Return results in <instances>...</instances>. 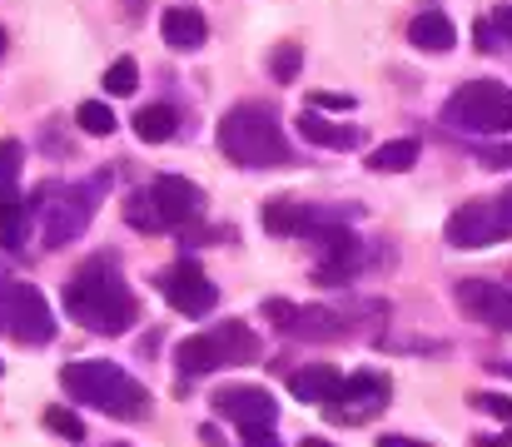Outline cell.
Wrapping results in <instances>:
<instances>
[{"label":"cell","instance_id":"1","mask_svg":"<svg viewBox=\"0 0 512 447\" xmlns=\"http://www.w3.org/2000/svg\"><path fill=\"white\" fill-rule=\"evenodd\" d=\"M65 313H70L80 328L100 333V338H120V333L135 328L140 298L130 294V284L120 279V269H115L110 254H95V259L80 264L75 279L65 284Z\"/></svg>","mask_w":512,"mask_h":447},{"label":"cell","instance_id":"2","mask_svg":"<svg viewBox=\"0 0 512 447\" xmlns=\"http://www.w3.org/2000/svg\"><path fill=\"white\" fill-rule=\"evenodd\" d=\"M60 383L75 403L105 413V418H120V423H135L150 413V388L140 378H130L120 363H105V358H90V363H65L60 368Z\"/></svg>","mask_w":512,"mask_h":447},{"label":"cell","instance_id":"3","mask_svg":"<svg viewBox=\"0 0 512 447\" xmlns=\"http://www.w3.org/2000/svg\"><path fill=\"white\" fill-rule=\"evenodd\" d=\"M105 189H110V174H90V179H75V184H40L30 214L40 224L45 249H65L70 239H80L85 224L95 219Z\"/></svg>","mask_w":512,"mask_h":447},{"label":"cell","instance_id":"4","mask_svg":"<svg viewBox=\"0 0 512 447\" xmlns=\"http://www.w3.org/2000/svg\"><path fill=\"white\" fill-rule=\"evenodd\" d=\"M219 149L244 169H274V164L294 159V149L284 140V125L269 105H234L219 120Z\"/></svg>","mask_w":512,"mask_h":447},{"label":"cell","instance_id":"5","mask_svg":"<svg viewBox=\"0 0 512 447\" xmlns=\"http://www.w3.org/2000/svg\"><path fill=\"white\" fill-rule=\"evenodd\" d=\"M199 209H204V194H199L194 179H184V174H160V179H150L145 189H135V194L125 199V224L140 229V234H160V229H184V224H194Z\"/></svg>","mask_w":512,"mask_h":447},{"label":"cell","instance_id":"6","mask_svg":"<svg viewBox=\"0 0 512 447\" xmlns=\"http://www.w3.org/2000/svg\"><path fill=\"white\" fill-rule=\"evenodd\" d=\"M259 353H264L259 333H254L249 323H239V318H224V323H214L209 333L184 338V343L174 348V363H179L184 378H204V373H219V368L259 363Z\"/></svg>","mask_w":512,"mask_h":447},{"label":"cell","instance_id":"7","mask_svg":"<svg viewBox=\"0 0 512 447\" xmlns=\"http://www.w3.org/2000/svg\"><path fill=\"white\" fill-rule=\"evenodd\" d=\"M443 120L453 130L468 135H508L512 130V90L503 80H468L463 90H453V100L443 105Z\"/></svg>","mask_w":512,"mask_h":447},{"label":"cell","instance_id":"8","mask_svg":"<svg viewBox=\"0 0 512 447\" xmlns=\"http://www.w3.org/2000/svg\"><path fill=\"white\" fill-rule=\"evenodd\" d=\"M0 333L25 343V348H45L55 338L50 298L25 279H0Z\"/></svg>","mask_w":512,"mask_h":447},{"label":"cell","instance_id":"9","mask_svg":"<svg viewBox=\"0 0 512 447\" xmlns=\"http://www.w3.org/2000/svg\"><path fill=\"white\" fill-rule=\"evenodd\" d=\"M20 169H25L20 140H0V244H10V249H20V239L30 229V204L20 194Z\"/></svg>","mask_w":512,"mask_h":447},{"label":"cell","instance_id":"10","mask_svg":"<svg viewBox=\"0 0 512 447\" xmlns=\"http://www.w3.org/2000/svg\"><path fill=\"white\" fill-rule=\"evenodd\" d=\"M155 289L165 294L174 313H184V318H204V313H214V303H219V289L204 279V269L194 264V259H179L170 269H160L155 274Z\"/></svg>","mask_w":512,"mask_h":447},{"label":"cell","instance_id":"11","mask_svg":"<svg viewBox=\"0 0 512 447\" xmlns=\"http://www.w3.org/2000/svg\"><path fill=\"white\" fill-rule=\"evenodd\" d=\"M388 378L378 373V368H363V373H353V378H343L339 398L334 403H324V413L334 418V423H373L383 408H388Z\"/></svg>","mask_w":512,"mask_h":447},{"label":"cell","instance_id":"12","mask_svg":"<svg viewBox=\"0 0 512 447\" xmlns=\"http://www.w3.org/2000/svg\"><path fill=\"white\" fill-rule=\"evenodd\" d=\"M458 303L468 318L498 328V333H512V289L493 284V279H463L458 284Z\"/></svg>","mask_w":512,"mask_h":447},{"label":"cell","instance_id":"13","mask_svg":"<svg viewBox=\"0 0 512 447\" xmlns=\"http://www.w3.org/2000/svg\"><path fill=\"white\" fill-rule=\"evenodd\" d=\"M443 239H448L453 249H483V244H498L503 234H498V219H493V199H488V204H483V199L458 204V209L448 214Z\"/></svg>","mask_w":512,"mask_h":447},{"label":"cell","instance_id":"14","mask_svg":"<svg viewBox=\"0 0 512 447\" xmlns=\"http://www.w3.org/2000/svg\"><path fill=\"white\" fill-rule=\"evenodd\" d=\"M214 408L239 428H274V418H279V403L269 398V388H219Z\"/></svg>","mask_w":512,"mask_h":447},{"label":"cell","instance_id":"15","mask_svg":"<svg viewBox=\"0 0 512 447\" xmlns=\"http://www.w3.org/2000/svg\"><path fill=\"white\" fill-rule=\"evenodd\" d=\"M319 244H324V264H319V284H348L358 269H363V244L348 234V229H319Z\"/></svg>","mask_w":512,"mask_h":447},{"label":"cell","instance_id":"16","mask_svg":"<svg viewBox=\"0 0 512 447\" xmlns=\"http://www.w3.org/2000/svg\"><path fill=\"white\" fill-rule=\"evenodd\" d=\"M264 229H269L274 239H309V234L324 229V214L309 209V204H294V199H274V204L264 209Z\"/></svg>","mask_w":512,"mask_h":447},{"label":"cell","instance_id":"17","mask_svg":"<svg viewBox=\"0 0 512 447\" xmlns=\"http://www.w3.org/2000/svg\"><path fill=\"white\" fill-rule=\"evenodd\" d=\"M289 388H294V398L299 403H314V408H324V403H334L343 388V373L334 363H309V368H299L294 378H289Z\"/></svg>","mask_w":512,"mask_h":447},{"label":"cell","instance_id":"18","mask_svg":"<svg viewBox=\"0 0 512 447\" xmlns=\"http://www.w3.org/2000/svg\"><path fill=\"white\" fill-rule=\"evenodd\" d=\"M284 333H294V338H304V343H319V338H343L348 323H343L334 308H299V303H294Z\"/></svg>","mask_w":512,"mask_h":447},{"label":"cell","instance_id":"19","mask_svg":"<svg viewBox=\"0 0 512 447\" xmlns=\"http://www.w3.org/2000/svg\"><path fill=\"white\" fill-rule=\"evenodd\" d=\"M160 30H165V40H170L174 50H199L209 40V20L199 10H189V5H170L165 20H160Z\"/></svg>","mask_w":512,"mask_h":447},{"label":"cell","instance_id":"20","mask_svg":"<svg viewBox=\"0 0 512 447\" xmlns=\"http://www.w3.org/2000/svg\"><path fill=\"white\" fill-rule=\"evenodd\" d=\"M453 20L443 15V10H423V15H413V25H408V40L418 45V50H428V55H448L453 50Z\"/></svg>","mask_w":512,"mask_h":447},{"label":"cell","instance_id":"21","mask_svg":"<svg viewBox=\"0 0 512 447\" xmlns=\"http://www.w3.org/2000/svg\"><path fill=\"white\" fill-rule=\"evenodd\" d=\"M299 135L319 149H353L358 145V130H353V125H334V120H324L319 110H304V115H299Z\"/></svg>","mask_w":512,"mask_h":447},{"label":"cell","instance_id":"22","mask_svg":"<svg viewBox=\"0 0 512 447\" xmlns=\"http://www.w3.org/2000/svg\"><path fill=\"white\" fill-rule=\"evenodd\" d=\"M135 135L145 140V145H165L179 135V110L165 105V100H155V105H145L140 115H135Z\"/></svg>","mask_w":512,"mask_h":447},{"label":"cell","instance_id":"23","mask_svg":"<svg viewBox=\"0 0 512 447\" xmlns=\"http://www.w3.org/2000/svg\"><path fill=\"white\" fill-rule=\"evenodd\" d=\"M413 159H418V140H388L368 154V169L373 174H403V169H413Z\"/></svg>","mask_w":512,"mask_h":447},{"label":"cell","instance_id":"24","mask_svg":"<svg viewBox=\"0 0 512 447\" xmlns=\"http://www.w3.org/2000/svg\"><path fill=\"white\" fill-rule=\"evenodd\" d=\"M75 125H80L85 135H95V140L115 135V115H110V105H100V100H85V105L75 110Z\"/></svg>","mask_w":512,"mask_h":447},{"label":"cell","instance_id":"25","mask_svg":"<svg viewBox=\"0 0 512 447\" xmlns=\"http://www.w3.org/2000/svg\"><path fill=\"white\" fill-rule=\"evenodd\" d=\"M135 85H140V65H135V55H120L105 70V95H135Z\"/></svg>","mask_w":512,"mask_h":447},{"label":"cell","instance_id":"26","mask_svg":"<svg viewBox=\"0 0 512 447\" xmlns=\"http://www.w3.org/2000/svg\"><path fill=\"white\" fill-rule=\"evenodd\" d=\"M299 70H304V50H299L294 40H289V45H279V50L269 55V75H274V80H294Z\"/></svg>","mask_w":512,"mask_h":447},{"label":"cell","instance_id":"27","mask_svg":"<svg viewBox=\"0 0 512 447\" xmlns=\"http://www.w3.org/2000/svg\"><path fill=\"white\" fill-rule=\"evenodd\" d=\"M45 428H50V433H60V438H70V443H80V438H85V423H80L70 408H60V403H50V408H45Z\"/></svg>","mask_w":512,"mask_h":447},{"label":"cell","instance_id":"28","mask_svg":"<svg viewBox=\"0 0 512 447\" xmlns=\"http://www.w3.org/2000/svg\"><path fill=\"white\" fill-rule=\"evenodd\" d=\"M309 110H334V115H348V110H353V95H339V90H314V95H309Z\"/></svg>","mask_w":512,"mask_h":447},{"label":"cell","instance_id":"29","mask_svg":"<svg viewBox=\"0 0 512 447\" xmlns=\"http://www.w3.org/2000/svg\"><path fill=\"white\" fill-rule=\"evenodd\" d=\"M473 408H478V413H493V418H503V423L512 428V403H508V398H498V393H473Z\"/></svg>","mask_w":512,"mask_h":447},{"label":"cell","instance_id":"30","mask_svg":"<svg viewBox=\"0 0 512 447\" xmlns=\"http://www.w3.org/2000/svg\"><path fill=\"white\" fill-rule=\"evenodd\" d=\"M493 219H498V234H503V239H512V184L498 194V199H493Z\"/></svg>","mask_w":512,"mask_h":447},{"label":"cell","instance_id":"31","mask_svg":"<svg viewBox=\"0 0 512 447\" xmlns=\"http://www.w3.org/2000/svg\"><path fill=\"white\" fill-rule=\"evenodd\" d=\"M244 447H284V438H274V428H239Z\"/></svg>","mask_w":512,"mask_h":447},{"label":"cell","instance_id":"32","mask_svg":"<svg viewBox=\"0 0 512 447\" xmlns=\"http://www.w3.org/2000/svg\"><path fill=\"white\" fill-rule=\"evenodd\" d=\"M483 164H488V169H508V164H512V145L483 149Z\"/></svg>","mask_w":512,"mask_h":447},{"label":"cell","instance_id":"33","mask_svg":"<svg viewBox=\"0 0 512 447\" xmlns=\"http://www.w3.org/2000/svg\"><path fill=\"white\" fill-rule=\"evenodd\" d=\"M493 30H498L493 20H478V25H473V35H478V50H493V45H498V40H493Z\"/></svg>","mask_w":512,"mask_h":447},{"label":"cell","instance_id":"34","mask_svg":"<svg viewBox=\"0 0 512 447\" xmlns=\"http://www.w3.org/2000/svg\"><path fill=\"white\" fill-rule=\"evenodd\" d=\"M378 447H428L423 438H403V433H388V438H378Z\"/></svg>","mask_w":512,"mask_h":447},{"label":"cell","instance_id":"35","mask_svg":"<svg viewBox=\"0 0 512 447\" xmlns=\"http://www.w3.org/2000/svg\"><path fill=\"white\" fill-rule=\"evenodd\" d=\"M493 25H498V30H508V35H512V10H508V5H503V10L493 15Z\"/></svg>","mask_w":512,"mask_h":447},{"label":"cell","instance_id":"36","mask_svg":"<svg viewBox=\"0 0 512 447\" xmlns=\"http://www.w3.org/2000/svg\"><path fill=\"white\" fill-rule=\"evenodd\" d=\"M304 447H334L329 438H304Z\"/></svg>","mask_w":512,"mask_h":447},{"label":"cell","instance_id":"37","mask_svg":"<svg viewBox=\"0 0 512 447\" xmlns=\"http://www.w3.org/2000/svg\"><path fill=\"white\" fill-rule=\"evenodd\" d=\"M0 55H5V30H0Z\"/></svg>","mask_w":512,"mask_h":447}]
</instances>
